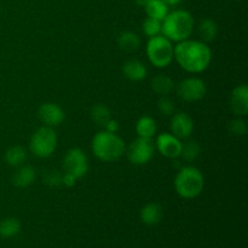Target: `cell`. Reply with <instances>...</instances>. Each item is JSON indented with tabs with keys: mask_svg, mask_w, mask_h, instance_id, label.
<instances>
[{
	"mask_svg": "<svg viewBox=\"0 0 248 248\" xmlns=\"http://www.w3.org/2000/svg\"><path fill=\"white\" fill-rule=\"evenodd\" d=\"M174 60L186 72L200 74L210 67L212 51L207 43L189 38L174 46Z\"/></svg>",
	"mask_w": 248,
	"mask_h": 248,
	"instance_id": "cell-1",
	"label": "cell"
},
{
	"mask_svg": "<svg viewBox=\"0 0 248 248\" xmlns=\"http://www.w3.org/2000/svg\"><path fill=\"white\" fill-rule=\"evenodd\" d=\"M91 149L94 156L103 162H115L125 154L126 144L116 133L99 131L92 138Z\"/></svg>",
	"mask_w": 248,
	"mask_h": 248,
	"instance_id": "cell-2",
	"label": "cell"
},
{
	"mask_svg": "<svg viewBox=\"0 0 248 248\" xmlns=\"http://www.w3.org/2000/svg\"><path fill=\"white\" fill-rule=\"evenodd\" d=\"M195 28L193 15L186 10H174L169 12L162 21L161 34L169 40L179 41L190 38Z\"/></svg>",
	"mask_w": 248,
	"mask_h": 248,
	"instance_id": "cell-3",
	"label": "cell"
},
{
	"mask_svg": "<svg viewBox=\"0 0 248 248\" xmlns=\"http://www.w3.org/2000/svg\"><path fill=\"white\" fill-rule=\"evenodd\" d=\"M205 178L199 169L194 166L182 167L174 178V190L181 198L190 200L202 193Z\"/></svg>",
	"mask_w": 248,
	"mask_h": 248,
	"instance_id": "cell-4",
	"label": "cell"
},
{
	"mask_svg": "<svg viewBox=\"0 0 248 248\" xmlns=\"http://www.w3.org/2000/svg\"><path fill=\"white\" fill-rule=\"evenodd\" d=\"M145 51L149 62L156 68L169 67L174 60L173 44L162 34L149 38Z\"/></svg>",
	"mask_w": 248,
	"mask_h": 248,
	"instance_id": "cell-5",
	"label": "cell"
},
{
	"mask_svg": "<svg viewBox=\"0 0 248 248\" xmlns=\"http://www.w3.org/2000/svg\"><path fill=\"white\" fill-rule=\"evenodd\" d=\"M58 138L55 130L48 126H43L33 133L29 142V149L40 159L50 157L57 149Z\"/></svg>",
	"mask_w": 248,
	"mask_h": 248,
	"instance_id": "cell-6",
	"label": "cell"
},
{
	"mask_svg": "<svg viewBox=\"0 0 248 248\" xmlns=\"http://www.w3.org/2000/svg\"><path fill=\"white\" fill-rule=\"evenodd\" d=\"M155 153V144L150 138L138 137L128 147H126L125 154L128 161L137 166L147 165L153 159Z\"/></svg>",
	"mask_w": 248,
	"mask_h": 248,
	"instance_id": "cell-7",
	"label": "cell"
},
{
	"mask_svg": "<svg viewBox=\"0 0 248 248\" xmlns=\"http://www.w3.org/2000/svg\"><path fill=\"white\" fill-rule=\"evenodd\" d=\"M177 94L188 103H195V102L201 101L205 98L207 87H206L205 81L200 78L190 77L182 80L176 86Z\"/></svg>",
	"mask_w": 248,
	"mask_h": 248,
	"instance_id": "cell-8",
	"label": "cell"
},
{
	"mask_svg": "<svg viewBox=\"0 0 248 248\" xmlns=\"http://www.w3.org/2000/svg\"><path fill=\"white\" fill-rule=\"evenodd\" d=\"M63 169L64 172L73 174L77 179L86 176L89 172V159L84 150L80 148H72L68 150L63 159Z\"/></svg>",
	"mask_w": 248,
	"mask_h": 248,
	"instance_id": "cell-9",
	"label": "cell"
},
{
	"mask_svg": "<svg viewBox=\"0 0 248 248\" xmlns=\"http://www.w3.org/2000/svg\"><path fill=\"white\" fill-rule=\"evenodd\" d=\"M182 147L183 143L173 133L162 132L156 137L155 148L159 150L161 155L169 159H177L182 154Z\"/></svg>",
	"mask_w": 248,
	"mask_h": 248,
	"instance_id": "cell-10",
	"label": "cell"
},
{
	"mask_svg": "<svg viewBox=\"0 0 248 248\" xmlns=\"http://www.w3.org/2000/svg\"><path fill=\"white\" fill-rule=\"evenodd\" d=\"M38 115L41 123L48 127L60 126L65 119L64 110L58 104L52 103V102H46L41 104L38 110Z\"/></svg>",
	"mask_w": 248,
	"mask_h": 248,
	"instance_id": "cell-11",
	"label": "cell"
},
{
	"mask_svg": "<svg viewBox=\"0 0 248 248\" xmlns=\"http://www.w3.org/2000/svg\"><path fill=\"white\" fill-rule=\"evenodd\" d=\"M171 131L179 140L190 137L194 131V121L186 113H174L171 118Z\"/></svg>",
	"mask_w": 248,
	"mask_h": 248,
	"instance_id": "cell-12",
	"label": "cell"
},
{
	"mask_svg": "<svg viewBox=\"0 0 248 248\" xmlns=\"http://www.w3.org/2000/svg\"><path fill=\"white\" fill-rule=\"evenodd\" d=\"M230 107L235 115L244 118L248 114V87L242 84L235 87L230 94Z\"/></svg>",
	"mask_w": 248,
	"mask_h": 248,
	"instance_id": "cell-13",
	"label": "cell"
},
{
	"mask_svg": "<svg viewBox=\"0 0 248 248\" xmlns=\"http://www.w3.org/2000/svg\"><path fill=\"white\" fill-rule=\"evenodd\" d=\"M36 178V172L34 167L29 165H21L17 171L12 174V184L17 188H28L34 183Z\"/></svg>",
	"mask_w": 248,
	"mask_h": 248,
	"instance_id": "cell-14",
	"label": "cell"
},
{
	"mask_svg": "<svg viewBox=\"0 0 248 248\" xmlns=\"http://www.w3.org/2000/svg\"><path fill=\"white\" fill-rule=\"evenodd\" d=\"M123 72L131 81H142L147 78L148 69L140 61L130 60L124 64Z\"/></svg>",
	"mask_w": 248,
	"mask_h": 248,
	"instance_id": "cell-15",
	"label": "cell"
},
{
	"mask_svg": "<svg viewBox=\"0 0 248 248\" xmlns=\"http://www.w3.org/2000/svg\"><path fill=\"white\" fill-rule=\"evenodd\" d=\"M140 220L145 225H156L161 222L162 219V207L161 205L156 202L147 203L144 207L140 210Z\"/></svg>",
	"mask_w": 248,
	"mask_h": 248,
	"instance_id": "cell-16",
	"label": "cell"
},
{
	"mask_svg": "<svg viewBox=\"0 0 248 248\" xmlns=\"http://www.w3.org/2000/svg\"><path fill=\"white\" fill-rule=\"evenodd\" d=\"M150 86L152 90L157 93L159 96H169L174 89H176V84H174L173 79L167 77L166 74H157L150 81Z\"/></svg>",
	"mask_w": 248,
	"mask_h": 248,
	"instance_id": "cell-17",
	"label": "cell"
},
{
	"mask_svg": "<svg viewBox=\"0 0 248 248\" xmlns=\"http://www.w3.org/2000/svg\"><path fill=\"white\" fill-rule=\"evenodd\" d=\"M156 121H155L152 116L144 115L142 116V118L138 119V121L136 123V132H137L138 137L150 138V140H152V138L156 135Z\"/></svg>",
	"mask_w": 248,
	"mask_h": 248,
	"instance_id": "cell-18",
	"label": "cell"
},
{
	"mask_svg": "<svg viewBox=\"0 0 248 248\" xmlns=\"http://www.w3.org/2000/svg\"><path fill=\"white\" fill-rule=\"evenodd\" d=\"M143 7L145 9L148 17L159 19L161 22L170 12V6L164 0H149Z\"/></svg>",
	"mask_w": 248,
	"mask_h": 248,
	"instance_id": "cell-19",
	"label": "cell"
},
{
	"mask_svg": "<svg viewBox=\"0 0 248 248\" xmlns=\"http://www.w3.org/2000/svg\"><path fill=\"white\" fill-rule=\"evenodd\" d=\"M118 45L125 52H135L140 46V38L135 31H124L119 35Z\"/></svg>",
	"mask_w": 248,
	"mask_h": 248,
	"instance_id": "cell-20",
	"label": "cell"
},
{
	"mask_svg": "<svg viewBox=\"0 0 248 248\" xmlns=\"http://www.w3.org/2000/svg\"><path fill=\"white\" fill-rule=\"evenodd\" d=\"M198 33L199 35H200L201 41H203V43L213 41L218 34L217 23L211 18L202 19L198 27Z\"/></svg>",
	"mask_w": 248,
	"mask_h": 248,
	"instance_id": "cell-21",
	"label": "cell"
},
{
	"mask_svg": "<svg viewBox=\"0 0 248 248\" xmlns=\"http://www.w3.org/2000/svg\"><path fill=\"white\" fill-rule=\"evenodd\" d=\"M27 159V150L21 145H14L5 153V161L12 167H18L23 165Z\"/></svg>",
	"mask_w": 248,
	"mask_h": 248,
	"instance_id": "cell-22",
	"label": "cell"
},
{
	"mask_svg": "<svg viewBox=\"0 0 248 248\" xmlns=\"http://www.w3.org/2000/svg\"><path fill=\"white\" fill-rule=\"evenodd\" d=\"M21 232V223L17 218H5L0 222V236L2 239H12Z\"/></svg>",
	"mask_w": 248,
	"mask_h": 248,
	"instance_id": "cell-23",
	"label": "cell"
},
{
	"mask_svg": "<svg viewBox=\"0 0 248 248\" xmlns=\"http://www.w3.org/2000/svg\"><path fill=\"white\" fill-rule=\"evenodd\" d=\"M91 119L98 126H103L111 119L110 109L106 104H96L91 109Z\"/></svg>",
	"mask_w": 248,
	"mask_h": 248,
	"instance_id": "cell-24",
	"label": "cell"
},
{
	"mask_svg": "<svg viewBox=\"0 0 248 248\" xmlns=\"http://www.w3.org/2000/svg\"><path fill=\"white\" fill-rule=\"evenodd\" d=\"M161 29L162 22L159 21V19L147 17L145 21L143 22V33H144L148 38L160 35V34H161Z\"/></svg>",
	"mask_w": 248,
	"mask_h": 248,
	"instance_id": "cell-25",
	"label": "cell"
},
{
	"mask_svg": "<svg viewBox=\"0 0 248 248\" xmlns=\"http://www.w3.org/2000/svg\"><path fill=\"white\" fill-rule=\"evenodd\" d=\"M200 145L196 142H194V140H191V142H186V144H183L181 156H183V159L186 160V161L191 162L200 155Z\"/></svg>",
	"mask_w": 248,
	"mask_h": 248,
	"instance_id": "cell-26",
	"label": "cell"
},
{
	"mask_svg": "<svg viewBox=\"0 0 248 248\" xmlns=\"http://www.w3.org/2000/svg\"><path fill=\"white\" fill-rule=\"evenodd\" d=\"M156 106L160 113L165 116H172L176 111V104H174L173 99L170 98L169 96H160Z\"/></svg>",
	"mask_w": 248,
	"mask_h": 248,
	"instance_id": "cell-27",
	"label": "cell"
},
{
	"mask_svg": "<svg viewBox=\"0 0 248 248\" xmlns=\"http://www.w3.org/2000/svg\"><path fill=\"white\" fill-rule=\"evenodd\" d=\"M229 130L235 136H244L247 132L246 121L241 118H237L229 124Z\"/></svg>",
	"mask_w": 248,
	"mask_h": 248,
	"instance_id": "cell-28",
	"label": "cell"
},
{
	"mask_svg": "<svg viewBox=\"0 0 248 248\" xmlns=\"http://www.w3.org/2000/svg\"><path fill=\"white\" fill-rule=\"evenodd\" d=\"M44 182L50 186H58L62 184V173L60 171H50L44 177Z\"/></svg>",
	"mask_w": 248,
	"mask_h": 248,
	"instance_id": "cell-29",
	"label": "cell"
},
{
	"mask_svg": "<svg viewBox=\"0 0 248 248\" xmlns=\"http://www.w3.org/2000/svg\"><path fill=\"white\" fill-rule=\"evenodd\" d=\"M77 181H78V179L75 178L73 174L67 173V172H64V174H62V184L64 186L72 188V186H74L75 184H77Z\"/></svg>",
	"mask_w": 248,
	"mask_h": 248,
	"instance_id": "cell-30",
	"label": "cell"
},
{
	"mask_svg": "<svg viewBox=\"0 0 248 248\" xmlns=\"http://www.w3.org/2000/svg\"><path fill=\"white\" fill-rule=\"evenodd\" d=\"M119 123L116 120H114V119H110V120L108 121V123L104 125V130L108 131V132H111V133H116L119 131Z\"/></svg>",
	"mask_w": 248,
	"mask_h": 248,
	"instance_id": "cell-31",
	"label": "cell"
},
{
	"mask_svg": "<svg viewBox=\"0 0 248 248\" xmlns=\"http://www.w3.org/2000/svg\"><path fill=\"white\" fill-rule=\"evenodd\" d=\"M164 1L166 2V4L169 5V6H174V5L179 4V2L183 1V0H164Z\"/></svg>",
	"mask_w": 248,
	"mask_h": 248,
	"instance_id": "cell-32",
	"label": "cell"
},
{
	"mask_svg": "<svg viewBox=\"0 0 248 248\" xmlns=\"http://www.w3.org/2000/svg\"><path fill=\"white\" fill-rule=\"evenodd\" d=\"M135 1H136V4L138 5V6H144V5L147 4L149 0H135Z\"/></svg>",
	"mask_w": 248,
	"mask_h": 248,
	"instance_id": "cell-33",
	"label": "cell"
}]
</instances>
